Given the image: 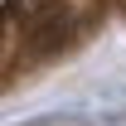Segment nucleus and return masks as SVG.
<instances>
[{"label":"nucleus","instance_id":"nucleus-1","mask_svg":"<svg viewBox=\"0 0 126 126\" xmlns=\"http://www.w3.org/2000/svg\"><path fill=\"white\" fill-rule=\"evenodd\" d=\"M121 5H126V0H121Z\"/></svg>","mask_w":126,"mask_h":126}]
</instances>
